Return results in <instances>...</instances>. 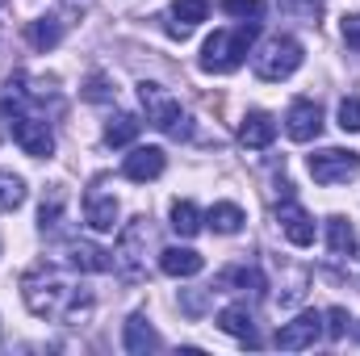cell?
<instances>
[{
  "mask_svg": "<svg viewBox=\"0 0 360 356\" xmlns=\"http://www.w3.org/2000/svg\"><path fill=\"white\" fill-rule=\"evenodd\" d=\"M21 293H25V306H30L38 319H63V323H76V319L92 306V293H84V285L72 289V285H68L51 265L30 268V272L21 276Z\"/></svg>",
  "mask_w": 360,
  "mask_h": 356,
  "instance_id": "obj_1",
  "label": "cell"
},
{
  "mask_svg": "<svg viewBox=\"0 0 360 356\" xmlns=\"http://www.w3.org/2000/svg\"><path fill=\"white\" fill-rule=\"evenodd\" d=\"M256 34H260V21H243L235 30H218L214 38H205V46H201V72L226 76V72L243 68V59L252 55Z\"/></svg>",
  "mask_w": 360,
  "mask_h": 356,
  "instance_id": "obj_2",
  "label": "cell"
},
{
  "mask_svg": "<svg viewBox=\"0 0 360 356\" xmlns=\"http://www.w3.org/2000/svg\"><path fill=\"white\" fill-rule=\"evenodd\" d=\"M252 68H256V76L269 80V84L289 80V76L302 68V42L289 38V34H276V38H269V42L252 55Z\"/></svg>",
  "mask_w": 360,
  "mask_h": 356,
  "instance_id": "obj_3",
  "label": "cell"
},
{
  "mask_svg": "<svg viewBox=\"0 0 360 356\" xmlns=\"http://www.w3.org/2000/svg\"><path fill=\"white\" fill-rule=\"evenodd\" d=\"M139 101H143V109H147V122L155 126V130H164L168 139H188L193 134V126H188V117L180 113V101L172 92H164L160 84H139Z\"/></svg>",
  "mask_w": 360,
  "mask_h": 356,
  "instance_id": "obj_4",
  "label": "cell"
},
{
  "mask_svg": "<svg viewBox=\"0 0 360 356\" xmlns=\"http://www.w3.org/2000/svg\"><path fill=\"white\" fill-rule=\"evenodd\" d=\"M306 164H310V177L319 180V184H348L360 172V155L356 151H344V147L314 151Z\"/></svg>",
  "mask_w": 360,
  "mask_h": 356,
  "instance_id": "obj_5",
  "label": "cell"
},
{
  "mask_svg": "<svg viewBox=\"0 0 360 356\" xmlns=\"http://www.w3.org/2000/svg\"><path fill=\"white\" fill-rule=\"evenodd\" d=\"M143 243H151V222L147 218H134L126 231H122V243H117V252H113V268H122L130 281H139L147 268H143Z\"/></svg>",
  "mask_w": 360,
  "mask_h": 356,
  "instance_id": "obj_6",
  "label": "cell"
},
{
  "mask_svg": "<svg viewBox=\"0 0 360 356\" xmlns=\"http://www.w3.org/2000/svg\"><path fill=\"white\" fill-rule=\"evenodd\" d=\"M8 130H13V139H17V147H21L25 155H34V160H51V155H55V134H51V126H46L42 117L17 113V117L8 122Z\"/></svg>",
  "mask_w": 360,
  "mask_h": 356,
  "instance_id": "obj_7",
  "label": "cell"
},
{
  "mask_svg": "<svg viewBox=\"0 0 360 356\" xmlns=\"http://www.w3.org/2000/svg\"><path fill=\"white\" fill-rule=\"evenodd\" d=\"M319 340H323V314L319 310H306L293 323H281V331H276V348H285V352L314 348Z\"/></svg>",
  "mask_w": 360,
  "mask_h": 356,
  "instance_id": "obj_8",
  "label": "cell"
},
{
  "mask_svg": "<svg viewBox=\"0 0 360 356\" xmlns=\"http://www.w3.org/2000/svg\"><path fill=\"white\" fill-rule=\"evenodd\" d=\"M285 134H289L293 143H310V139H319V134H323V109H319L314 101L297 96V101L289 105V113H285Z\"/></svg>",
  "mask_w": 360,
  "mask_h": 356,
  "instance_id": "obj_9",
  "label": "cell"
},
{
  "mask_svg": "<svg viewBox=\"0 0 360 356\" xmlns=\"http://www.w3.org/2000/svg\"><path fill=\"white\" fill-rule=\"evenodd\" d=\"M276 222H281V231H285V239H289L293 248H310V243H314V218H310L293 197H285V201H281Z\"/></svg>",
  "mask_w": 360,
  "mask_h": 356,
  "instance_id": "obj_10",
  "label": "cell"
},
{
  "mask_svg": "<svg viewBox=\"0 0 360 356\" xmlns=\"http://www.w3.org/2000/svg\"><path fill=\"white\" fill-rule=\"evenodd\" d=\"M84 222H89L92 231H113L117 227V197L105 193L101 184H92L89 193H84Z\"/></svg>",
  "mask_w": 360,
  "mask_h": 356,
  "instance_id": "obj_11",
  "label": "cell"
},
{
  "mask_svg": "<svg viewBox=\"0 0 360 356\" xmlns=\"http://www.w3.org/2000/svg\"><path fill=\"white\" fill-rule=\"evenodd\" d=\"M68 265L76 272H113V252L96 248L89 239H72L68 243Z\"/></svg>",
  "mask_w": 360,
  "mask_h": 356,
  "instance_id": "obj_12",
  "label": "cell"
},
{
  "mask_svg": "<svg viewBox=\"0 0 360 356\" xmlns=\"http://www.w3.org/2000/svg\"><path fill=\"white\" fill-rule=\"evenodd\" d=\"M164 151L160 147H134L130 155H126V164H122V172H126V180H139V184H147V180H155L160 172H164Z\"/></svg>",
  "mask_w": 360,
  "mask_h": 356,
  "instance_id": "obj_13",
  "label": "cell"
},
{
  "mask_svg": "<svg viewBox=\"0 0 360 356\" xmlns=\"http://www.w3.org/2000/svg\"><path fill=\"white\" fill-rule=\"evenodd\" d=\"M210 289H214V293H222V289H243V293H256V298H260L269 285H264V272H260V268L235 265V268H222Z\"/></svg>",
  "mask_w": 360,
  "mask_h": 356,
  "instance_id": "obj_14",
  "label": "cell"
},
{
  "mask_svg": "<svg viewBox=\"0 0 360 356\" xmlns=\"http://www.w3.org/2000/svg\"><path fill=\"white\" fill-rule=\"evenodd\" d=\"M205 17H210V4H205V0H172V21H168V34L184 42V38H188V34H193Z\"/></svg>",
  "mask_w": 360,
  "mask_h": 356,
  "instance_id": "obj_15",
  "label": "cell"
},
{
  "mask_svg": "<svg viewBox=\"0 0 360 356\" xmlns=\"http://www.w3.org/2000/svg\"><path fill=\"white\" fill-rule=\"evenodd\" d=\"M122 344H126V352L147 356V352L160 348V331L151 327L147 314H130V319H126V336H122Z\"/></svg>",
  "mask_w": 360,
  "mask_h": 356,
  "instance_id": "obj_16",
  "label": "cell"
},
{
  "mask_svg": "<svg viewBox=\"0 0 360 356\" xmlns=\"http://www.w3.org/2000/svg\"><path fill=\"white\" fill-rule=\"evenodd\" d=\"M218 327L226 331V336H235V340H243V344H260V336H256V319H252V310L248 306H226V310H218Z\"/></svg>",
  "mask_w": 360,
  "mask_h": 356,
  "instance_id": "obj_17",
  "label": "cell"
},
{
  "mask_svg": "<svg viewBox=\"0 0 360 356\" xmlns=\"http://www.w3.org/2000/svg\"><path fill=\"white\" fill-rule=\"evenodd\" d=\"M272 139H276V122H272L269 113H248L243 117V126H239V143L243 147H252V151H264V147H272Z\"/></svg>",
  "mask_w": 360,
  "mask_h": 356,
  "instance_id": "obj_18",
  "label": "cell"
},
{
  "mask_svg": "<svg viewBox=\"0 0 360 356\" xmlns=\"http://www.w3.org/2000/svg\"><path fill=\"white\" fill-rule=\"evenodd\" d=\"M160 268L168 272V276H197L205 260H201V252H193V248H164L160 252Z\"/></svg>",
  "mask_w": 360,
  "mask_h": 356,
  "instance_id": "obj_19",
  "label": "cell"
},
{
  "mask_svg": "<svg viewBox=\"0 0 360 356\" xmlns=\"http://www.w3.org/2000/svg\"><path fill=\"white\" fill-rule=\"evenodd\" d=\"M25 38H30L34 51H55L59 38H63V21L59 17H38V21L25 25Z\"/></svg>",
  "mask_w": 360,
  "mask_h": 356,
  "instance_id": "obj_20",
  "label": "cell"
},
{
  "mask_svg": "<svg viewBox=\"0 0 360 356\" xmlns=\"http://www.w3.org/2000/svg\"><path fill=\"white\" fill-rule=\"evenodd\" d=\"M205 222H210L214 235H235V231L243 227V210H239L235 201H214L210 214H205Z\"/></svg>",
  "mask_w": 360,
  "mask_h": 356,
  "instance_id": "obj_21",
  "label": "cell"
},
{
  "mask_svg": "<svg viewBox=\"0 0 360 356\" xmlns=\"http://www.w3.org/2000/svg\"><path fill=\"white\" fill-rule=\"evenodd\" d=\"M139 130H143V122H139L134 113H113L109 126H105V143H109V147H130V143L139 139Z\"/></svg>",
  "mask_w": 360,
  "mask_h": 356,
  "instance_id": "obj_22",
  "label": "cell"
},
{
  "mask_svg": "<svg viewBox=\"0 0 360 356\" xmlns=\"http://www.w3.org/2000/svg\"><path fill=\"white\" fill-rule=\"evenodd\" d=\"M327 243H331L335 256H352V252H356V235H352V222H348L344 214L327 218Z\"/></svg>",
  "mask_w": 360,
  "mask_h": 356,
  "instance_id": "obj_23",
  "label": "cell"
},
{
  "mask_svg": "<svg viewBox=\"0 0 360 356\" xmlns=\"http://www.w3.org/2000/svg\"><path fill=\"white\" fill-rule=\"evenodd\" d=\"M172 231H176L180 239H193L201 231V210L193 201H176L172 205Z\"/></svg>",
  "mask_w": 360,
  "mask_h": 356,
  "instance_id": "obj_24",
  "label": "cell"
},
{
  "mask_svg": "<svg viewBox=\"0 0 360 356\" xmlns=\"http://www.w3.org/2000/svg\"><path fill=\"white\" fill-rule=\"evenodd\" d=\"M25 201V180L8 168H0V210H17Z\"/></svg>",
  "mask_w": 360,
  "mask_h": 356,
  "instance_id": "obj_25",
  "label": "cell"
},
{
  "mask_svg": "<svg viewBox=\"0 0 360 356\" xmlns=\"http://www.w3.org/2000/svg\"><path fill=\"white\" fill-rule=\"evenodd\" d=\"M222 13L226 17H239V21H260L269 13L264 0H222Z\"/></svg>",
  "mask_w": 360,
  "mask_h": 356,
  "instance_id": "obj_26",
  "label": "cell"
},
{
  "mask_svg": "<svg viewBox=\"0 0 360 356\" xmlns=\"http://www.w3.org/2000/svg\"><path fill=\"white\" fill-rule=\"evenodd\" d=\"M340 126L348 134H360V96H344L340 101Z\"/></svg>",
  "mask_w": 360,
  "mask_h": 356,
  "instance_id": "obj_27",
  "label": "cell"
},
{
  "mask_svg": "<svg viewBox=\"0 0 360 356\" xmlns=\"http://www.w3.org/2000/svg\"><path fill=\"white\" fill-rule=\"evenodd\" d=\"M323 323H327V327H323V331H327V336H331V340H340V336H344V331H348V310H344V306H331V310H327V314H323Z\"/></svg>",
  "mask_w": 360,
  "mask_h": 356,
  "instance_id": "obj_28",
  "label": "cell"
},
{
  "mask_svg": "<svg viewBox=\"0 0 360 356\" xmlns=\"http://www.w3.org/2000/svg\"><path fill=\"white\" fill-rule=\"evenodd\" d=\"M84 96H89V101H113V89H109V80H105V76H89Z\"/></svg>",
  "mask_w": 360,
  "mask_h": 356,
  "instance_id": "obj_29",
  "label": "cell"
},
{
  "mask_svg": "<svg viewBox=\"0 0 360 356\" xmlns=\"http://www.w3.org/2000/svg\"><path fill=\"white\" fill-rule=\"evenodd\" d=\"M344 42H348L352 51H360V13H348V17H344Z\"/></svg>",
  "mask_w": 360,
  "mask_h": 356,
  "instance_id": "obj_30",
  "label": "cell"
},
{
  "mask_svg": "<svg viewBox=\"0 0 360 356\" xmlns=\"http://www.w3.org/2000/svg\"><path fill=\"white\" fill-rule=\"evenodd\" d=\"M76 4H84V0H76Z\"/></svg>",
  "mask_w": 360,
  "mask_h": 356,
  "instance_id": "obj_31",
  "label": "cell"
}]
</instances>
